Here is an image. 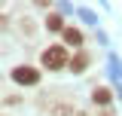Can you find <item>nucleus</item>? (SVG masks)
<instances>
[{
    "mask_svg": "<svg viewBox=\"0 0 122 116\" xmlns=\"http://www.w3.org/2000/svg\"><path fill=\"white\" fill-rule=\"evenodd\" d=\"M43 64L49 70H61L64 64H67V52H64V46H49L43 52Z\"/></svg>",
    "mask_w": 122,
    "mask_h": 116,
    "instance_id": "f257e3e1",
    "label": "nucleus"
},
{
    "mask_svg": "<svg viewBox=\"0 0 122 116\" xmlns=\"http://www.w3.org/2000/svg\"><path fill=\"white\" fill-rule=\"evenodd\" d=\"M12 79L21 83V86H34V83L40 79V73L34 70V67H15V70H12Z\"/></svg>",
    "mask_w": 122,
    "mask_h": 116,
    "instance_id": "f03ea898",
    "label": "nucleus"
},
{
    "mask_svg": "<svg viewBox=\"0 0 122 116\" xmlns=\"http://www.w3.org/2000/svg\"><path fill=\"white\" fill-rule=\"evenodd\" d=\"M86 64H89V55H86V52H79V55L70 61V70H73V73H82V70H86Z\"/></svg>",
    "mask_w": 122,
    "mask_h": 116,
    "instance_id": "7ed1b4c3",
    "label": "nucleus"
},
{
    "mask_svg": "<svg viewBox=\"0 0 122 116\" xmlns=\"http://www.w3.org/2000/svg\"><path fill=\"white\" fill-rule=\"evenodd\" d=\"M64 43H70V46H79L82 43V34L76 28H64Z\"/></svg>",
    "mask_w": 122,
    "mask_h": 116,
    "instance_id": "20e7f679",
    "label": "nucleus"
},
{
    "mask_svg": "<svg viewBox=\"0 0 122 116\" xmlns=\"http://www.w3.org/2000/svg\"><path fill=\"white\" fill-rule=\"evenodd\" d=\"M92 101L95 104H110V89H95L92 92Z\"/></svg>",
    "mask_w": 122,
    "mask_h": 116,
    "instance_id": "39448f33",
    "label": "nucleus"
},
{
    "mask_svg": "<svg viewBox=\"0 0 122 116\" xmlns=\"http://www.w3.org/2000/svg\"><path fill=\"white\" fill-rule=\"evenodd\" d=\"M46 28H49V31H61V28H64L61 15H49V18H46Z\"/></svg>",
    "mask_w": 122,
    "mask_h": 116,
    "instance_id": "423d86ee",
    "label": "nucleus"
},
{
    "mask_svg": "<svg viewBox=\"0 0 122 116\" xmlns=\"http://www.w3.org/2000/svg\"><path fill=\"white\" fill-rule=\"evenodd\" d=\"M76 116H86V113H76Z\"/></svg>",
    "mask_w": 122,
    "mask_h": 116,
    "instance_id": "0eeeda50",
    "label": "nucleus"
}]
</instances>
